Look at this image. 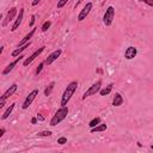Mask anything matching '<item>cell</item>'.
<instances>
[{
    "label": "cell",
    "mask_w": 153,
    "mask_h": 153,
    "mask_svg": "<svg viewBox=\"0 0 153 153\" xmlns=\"http://www.w3.org/2000/svg\"><path fill=\"white\" fill-rule=\"evenodd\" d=\"M50 25H51V22H49V21H47V22H44L43 23V25L41 26V30H42V32H46L49 28H50Z\"/></svg>",
    "instance_id": "obj_23"
},
{
    "label": "cell",
    "mask_w": 153,
    "mask_h": 153,
    "mask_svg": "<svg viewBox=\"0 0 153 153\" xmlns=\"http://www.w3.org/2000/svg\"><path fill=\"white\" fill-rule=\"evenodd\" d=\"M114 18H115V9L112 6H109L105 10V13L103 16V23L107 26H110L112 24V22H114Z\"/></svg>",
    "instance_id": "obj_3"
},
{
    "label": "cell",
    "mask_w": 153,
    "mask_h": 153,
    "mask_svg": "<svg viewBox=\"0 0 153 153\" xmlns=\"http://www.w3.org/2000/svg\"><path fill=\"white\" fill-rule=\"evenodd\" d=\"M54 85H55V83L54 82H51L46 89H44V96H50V93H51V91H53V89H54Z\"/></svg>",
    "instance_id": "obj_20"
},
{
    "label": "cell",
    "mask_w": 153,
    "mask_h": 153,
    "mask_svg": "<svg viewBox=\"0 0 153 153\" xmlns=\"http://www.w3.org/2000/svg\"><path fill=\"white\" fill-rule=\"evenodd\" d=\"M44 49H46V47L43 46V47H41V48H38L37 50H35V51H34V53H32V54H31L29 57H26V59L24 60V62H23V66H24V67L29 66V65H30V64H31V62H32V61L36 59V57H38V56H40V55H41V54L44 51Z\"/></svg>",
    "instance_id": "obj_5"
},
{
    "label": "cell",
    "mask_w": 153,
    "mask_h": 153,
    "mask_svg": "<svg viewBox=\"0 0 153 153\" xmlns=\"http://www.w3.org/2000/svg\"><path fill=\"white\" fill-rule=\"evenodd\" d=\"M62 54V49H56V50H54L50 55H48V57L46 59V61H44V65H51L55 60H57V57H59L60 55Z\"/></svg>",
    "instance_id": "obj_8"
},
{
    "label": "cell",
    "mask_w": 153,
    "mask_h": 153,
    "mask_svg": "<svg viewBox=\"0 0 153 153\" xmlns=\"http://www.w3.org/2000/svg\"><path fill=\"white\" fill-rule=\"evenodd\" d=\"M137 54H138V49H137L135 47L130 46V47H128V48L126 49V51H124V57H126L127 60H132V59H134V57L137 56Z\"/></svg>",
    "instance_id": "obj_11"
},
{
    "label": "cell",
    "mask_w": 153,
    "mask_h": 153,
    "mask_svg": "<svg viewBox=\"0 0 153 153\" xmlns=\"http://www.w3.org/2000/svg\"><path fill=\"white\" fill-rule=\"evenodd\" d=\"M37 119H38V120H40V121H43V120H44V117H43V116H41V115H40V114H38V115H37Z\"/></svg>",
    "instance_id": "obj_32"
},
{
    "label": "cell",
    "mask_w": 153,
    "mask_h": 153,
    "mask_svg": "<svg viewBox=\"0 0 153 153\" xmlns=\"http://www.w3.org/2000/svg\"><path fill=\"white\" fill-rule=\"evenodd\" d=\"M38 96V90H34V91H31L30 93H29V96L25 98V101H24V103H23V105H22V108H23V110H26L30 105H31V103L34 102V99Z\"/></svg>",
    "instance_id": "obj_6"
},
{
    "label": "cell",
    "mask_w": 153,
    "mask_h": 153,
    "mask_svg": "<svg viewBox=\"0 0 153 153\" xmlns=\"http://www.w3.org/2000/svg\"><path fill=\"white\" fill-rule=\"evenodd\" d=\"M101 87H102V80L99 79V80L96 82L92 86H90V89H89V90H86V91H85V93L83 94V99H86L87 97H90V96H93V94H96L97 92H99Z\"/></svg>",
    "instance_id": "obj_4"
},
{
    "label": "cell",
    "mask_w": 153,
    "mask_h": 153,
    "mask_svg": "<svg viewBox=\"0 0 153 153\" xmlns=\"http://www.w3.org/2000/svg\"><path fill=\"white\" fill-rule=\"evenodd\" d=\"M14 105H16V104H14V103H12V104H11V105H10V107L6 109V111L4 112V115L1 116V119H3V120H6V119L10 116V115H11V112H12V111H13V109H14Z\"/></svg>",
    "instance_id": "obj_19"
},
{
    "label": "cell",
    "mask_w": 153,
    "mask_h": 153,
    "mask_svg": "<svg viewBox=\"0 0 153 153\" xmlns=\"http://www.w3.org/2000/svg\"><path fill=\"white\" fill-rule=\"evenodd\" d=\"M40 1H41V0H34V1H32V6H36Z\"/></svg>",
    "instance_id": "obj_30"
},
{
    "label": "cell",
    "mask_w": 153,
    "mask_h": 153,
    "mask_svg": "<svg viewBox=\"0 0 153 153\" xmlns=\"http://www.w3.org/2000/svg\"><path fill=\"white\" fill-rule=\"evenodd\" d=\"M67 3H68V0H59L57 1V9H62Z\"/></svg>",
    "instance_id": "obj_24"
},
{
    "label": "cell",
    "mask_w": 153,
    "mask_h": 153,
    "mask_svg": "<svg viewBox=\"0 0 153 153\" xmlns=\"http://www.w3.org/2000/svg\"><path fill=\"white\" fill-rule=\"evenodd\" d=\"M4 105H5V101H3V102H0V110H1V109L4 108Z\"/></svg>",
    "instance_id": "obj_33"
},
{
    "label": "cell",
    "mask_w": 153,
    "mask_h": 153,
    "mask_svg": "<svg viewBox=\"0 0 153 153\" xmlns=\"http://www.w3.org/2000/svg\"><path fill=\"white\" fill-rule=\"evenodd\" d=\"M51 132L50 130H43V132H38L37 133V137L38 138H43V137H51Z\"/></svg>",
    "instance_id": "obj_22"
},
{
    "label": "cell",
    "mask_w": 153,
    "mask_h": 153,
    "mask_svg": "<svg viewBox=\"0 0 153 153\" xmlns=\"http://www.w3.org/2000/svg\"><path fill=\"white\" fill-rule=\"evenodd\" d=\"M68 111H69V109H68L67 105L61 107L59 110L55 112L54 116L51 117V120H50V126H51V127H55V126H57L59 123H61V122L67 117Z\"/></svg>",
    "instance_id": "obj_2"
},
{
    "label": "cell",
    "mask_w": 153,
    "mask_h": 153,
    "mask_svg": "<svg viewBox=\"0 0 153 153\" xmlns=\"http://www.w3.org/2000/svg\"><path fill=\"white\" fill-rule=\"evenodd\" d=\"M4 51V46H1V47H0V54H1Z\"/></svg>",
    "instance_id": "obj_34"
},
{
    "label": "cell",
    "mask_w": 153,
    "mask_h": 153,
    "mask_svg": "<svg viewBox=\"0 0 153 153\" xmlns=\"http://www.w3.org/2000/svg\"><path fill=\"white\" fill-rule=\"evenodd\" d=\"M23 17H24V9H21V10H19V14H18V17H17V19H16L14 24H13V25H12V28H11V31H12V32H14V31L19 28V25L22 24Z\"/></svg>",
    "instance_id": "obj_12"
},
{
    "label": "cell",
    "mask_w": 153,
    "mask_h": 153,
    "mask_svg": "<svg viewBox=\"0 0 153 153\" xmlns=\"http://www.w3.org/2000/svg\"><path fill=\"white\" fill-rule=\"evenodd\" d=\"M24 57H25L24 55H19V56L17 57V59H16L14 61H12L10 65H7V67H6V68L3 71V75H7V74H9V73H10V72H11V71H12V69H13V68L17 66V64H18L19 61H21V60H23Z\"/></svg>",
    "instance_id": "obj_10"
},
{
    "label": "cell",
    "mask_w": 153,
    "mask_h": 153,
    "mask_svg": "<svg viewBox=\"0 0 153 153\" xmlns=\"http://www.w3.org/2000/svg\"><path fill=\"white\" fill-rule=\"evenodd\" d=\"M6 133V130H5V128H0V138H1L4 134Z\"/></svg>",
    "instance_id": "obj_29"
},
{
    "label": "cell",
    "mask_w": 153,
    "mask_h": 153,
    "mask_svg": "<svg viewBox=\"0 0 153 153\" xmlns=\"http://www.w3.org/2000/svg\"><path fill=\"white\" fill-rule=\"evenodd\" d=\"M108 129V126L105 123H99L97 124L96 127L91 128V133H96V132H105Z\"/></svg>",
    "instance_id": "obj_17"
},
{
    "label": "cell",
    "mask_w": 153,
    "mask_h": 153,
    "mask_svg": "<svg viewBox=\"0 0 153 153\" xmlns=\"http://www.w3.org/2000/svg\"><path fill=\"white\" fill-rule=\"evenodd\" d=\"M35 21H36V16H35V14H32V16H31V21H30V24H29V25H30V26H34Z\"/></svg>",
    "instance_id": "obj_28"
},
{
    "label": "cell",
    "mask_w": 153,
    "mask_h": 153,
    "mask_svg": "<svg viewBox=\"0 0 153 153\" xmlns=\"http://www.w3.org/2000/svg\"><path fill=\"white\" fill-rule=\"evenodd\" d=\"M123 104V97L120 93H115L114 99H112V105L114 107H120Z\"/></svg>",
    "instance_id": "obj_14"
},
{
    "label": "cell",
    "mask_w": 153,
    "mask_h": 153,
    "mask_svg": "<svg viewBox=\"0 0 153 153\" xmlns=\"http://www.w3.org/2000/svg\"><path fill=\"white\" fill-rule=\"evenodd\" d=\"M43 66H44V62H41L40 65H38V67H37V69H36V75H38V74H40V73L42 72Z\"/></svg>",
    "instance_id": "obj_25"
},
{
    "label": "cell",
    "mask_w": 153,
    "mask_h": 153,
    "mask_svg": "<svg viewBox=\"0 0 153 153\" xmlns=\"http://www.w3.org/2000/svg\"><path fill=\"white\" fill-rule=\"evenodd\" d=\"M112 86H114V84L110 83V84H109L108 86H105L104 89H101V90H99V94H101V96H108V94L111 92Z\"/></svg>",
    "instance_id": "obj_18"
},
{
    "label": "cell",
    "mask_w": 153,
    "mask_h": 153,
    "mask_svg": "<svg viewBox=\"0 0 153 153\" xmlns=\"http://www.w3.org/2000/svg\"><path fill=\"white\" fill-rule=\"evenodd\" d=\"M17 14V7H11L10 9V11L7 12V14H6V17H5V19H4V22H3V25L4 26H6L12 19L14 18V16Z\"/></svg>",
    "instance_id": "obj_13"
},
{
    "label": "cell",
    "mask_w": 153,
    "mask_h": 153,
    "mask_svg": "<svg viewBox=\"0 0 153 153\" xmlns=\"http://www.w3.org/2000/svg\"><path fill=\"white\" fill-rule=\"evenodd\" d=\"M35 31H36V29H32L28 35H25V37L23 38V40L21 41V42H19V44H18V47H22V46H24L25 43H28L29 41H30V38L34 36V34H35Z\"/></svg>",
    "instance_id": "obj_16"
},
{
    "label": "cell",
    "mask_w": 153,
    "mask_h": 153,
    "mask_svg": "<svg viewBox=\"0 0 153 153\" xmlns=\"http://www.w3.org/2000/svg\"><path fill=\"white\" fill-rule=\"evenodd\" d=\"M76 89H78V82L76 80H73L67 85V87H66V90H65V92L62 94V97H61V107L67 105V103L71 101L72 96L74 94Z\"/></svg>",
    "instance_id": "obj_1"
},
{
    "label": "cell",
    "mask_w": 153,
    "mask_h": 153,
    "mask_svg": "<svg viewBox=\"0 0 153 153\" xmlns=\"http://www.w3.org/2000/svg\"><path fill=\"white\" fill-rule=\"evenodd\" d=\"M92 7H93V4H92V3H87V4L84 6V9L80 11V13H79V16H78V21H79V22H83L84 19H86V17H87L89 13L91 12Z\"/></svg>",
    "instance_id": "obj_7"
},
{
    "label": "cell",
    "mask_w": 153,
    "mask_h": 153,
    "mask_svg": "<svg viewBox=\"0 0 153 153\" xmlns=\"http://www.w3.org/2000/svg\"><path fill=\"white\" fill-rule=\"evenodd\" d=\"M139 1L145 3V4H147L148 6H153V0H139Z\"/></svg>",
    "instance_id": "obj_27"
},
{
    "label": "cell",
    "mask_w": 153,
    "mask_h": 153,
    "mask_svg": "<svg viewBox=\"0 0 153 153\" xmlns=\"http://www.w3.org/2000/svg\"><path fill=\"white\" fill-rule=\"evenodd\" d=\"M99 123H101V117H94L93 120L90 121L89 126H90V128H93V127H96V126L99 124Z\"/></svg>",
    "instance_id": "obj_21"
},
{
    "label": "cell",
    "mask_w": 153,
    "mask_h": 153,
    "mask_svg": "<svg viewBox=\"0 0 153 153\" xmlns=\"http://www.w3.org/2000/svg\"><path fill=\"white\" fill-rule=\"evenodd\" d=\"M30 46H31V42L29 41V42H28V43H25L24 46H22V47H18L16 50H13V51H12V56H18V55H21V53H22V51H24V50H25L26 48H29Z\"/></svg>",
    "instance_id": "obj_15"
},
{
    "label": "cell",
    "mask_w": 153,
    "mask_h": 153,
    "mask_svg": "<svg viewBox=\"0 0 153 153\" xmlns=\"http://www.w3.org/2000/svg\"><path fill=\"white\" fill-rule=\"evenodd\" d=\"M66 142H67V138H65V137H61V138L57 139V144L59 145H65Z\"/></svg>",
    "instance_id": "obj_26"
},
{
    "label": "cell",
    "mask_w": 153,
    "mask_h": 153,
    "mask_svg": "<svg viewBox=\"0 0 153 153\" xmlns=\"http://www.w3.org/2000/svg\"><path fill=\"white\" fill-rule=\"evenodd\" d=\"M31 123H32V124H36V123H37V119H36V117H32V119H31Z\"/></svg>",
    "instance_id": "obj_31"
},
{
    "label": "cell",
    "mask_w": 153,
    "mask_h": 153,
    "mask_svg": "<svg viewBox=\"0 0 153 153\" xmlns=\"http://www.w3.org/2000/svg\"><path fill=\"white\" fill-rule=\"evenodd\" d=\"M17 87H18V85L14 83V84H12L6 91H5V93L3 94V96H0V102H3V101H6L9 97H11V96L17 91Z\"/></svg>",
    "instance_id": "obj_9"
},
{
    "label": "cell",
    "mask_w": 153,
    "mask_h": 153,
    "mask_svg": "<svg viewBox=\"0 0 153 153\" xmlns=\"http://www.w3.org/2000/svg\"><path fill=\"white\" fill-rule=\"evenodd\" d=\"M1 19H3V14H1V13H0V21H1Z\"/></svg>",
    "instance_id": "obj_35"
}]
</instances>
